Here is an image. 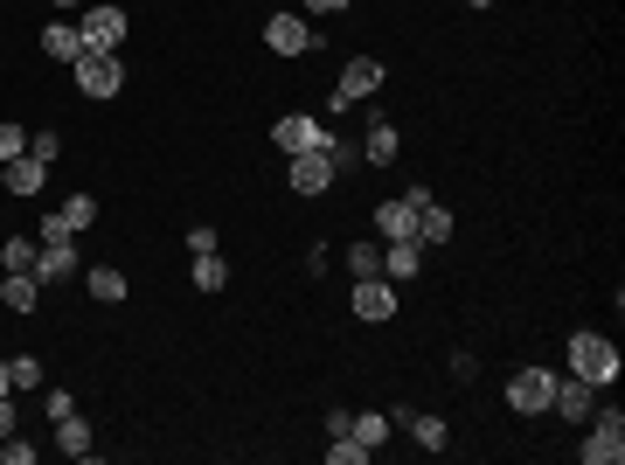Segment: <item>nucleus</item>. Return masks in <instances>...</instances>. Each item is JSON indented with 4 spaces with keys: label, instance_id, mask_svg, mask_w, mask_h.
<instances>
[{
    "label": "nucleus",
    "instance_id": "obj_1",
    "mask_svg": "<svg viewBox=\"0 0 625 465\" xmlns=\"http://www.w3.org/2000/svg\"><path fill=\"white\" fill-rule=\"evenodd\" d=\"M563 355H570V376H577V382H591V389H612V382L625 376V355H618V341H612V333L577 327L570 341H563Z\"/></svg>",
    "mask_w": 625,
    "mask_h": 465
},
{
    "label": "nucleus",
    "instance_id": "obj_2",
    "mask_svg": "<svg viewBox=\"0 0 625 465\" xmlns=\"http://www.w3.org/2000/svg\"><path fill=\"white\" fill-rule=\"evenodd\" d=\"M77 35H84V49L119 56L125 35H132V14L119 8V0H91V8H77Z\"/></svg>",
    "mask_w": 625,
    "mask_h": 465
},
{
    "label": "nucleus",
    "instance_id": "obj_3",
    "mask_svg": "<svg viewBox=\"0 0 625 465\" xmlns=\"http://www.w3.org/2000/svg\"><path fill=\"white\" fill-rule=\"evenodd\" d=\"M383 77H389V70L375 63V56H348V63H340V77H334L327 111H334V119H340V111H354L362 98H375V90H383Z\"/></svg>",
    "mask_w": 625,
    "mask_h": 465
},
{
    "label": "nucleus",
    "instance_id": "obj_4",
    "mask_svg": "<svg viewBox=\"0 0 625 465\" xmlns=\"http://www.w3.org/2000/svg\"><path fill=\"white\" fill-rule=\"evenodd\" d=\"M70 70H77V90H84V98H98V105H111V98L125 90V56H98V49H84Z\"/></svg>",
    "mask_w": 625,
    "mask_h": 465
},
{
    "label": "nucleus",
    "instance_id": "obj_5",
    "mask_svg": "<svg viewBox=\"0 0 625 465\" xmlns=\"http://www.w3.org/2000/svg\"><path fill=\"white\" fill-rule=\"evenodd\" d=\"M584 424H591V438L577 444V458L584 465H618L625 458V417L618 411H591Z\"/></svg>",
    "mask_w": 625,
    "mask_h": 465
},
{
    "label": "nucleus",
    "instance_id": "obj_6",
    "mask_svg": "<svg viewBox=\"0 0 625 465\" xmlns=\"http://www.w3.org/2000/svg\"><path fill=\"white\" fill-rule=\"evenodd\" d=\"M549 396H556V368H515L507 376V411L515 417H542Z\"/></svg>",
    "mask_w": 625,
    "mask_h": 465
},
{
    "label": "nucleus",
    "instance_id": "obj_7",
    "mask_svg": "<svg viewBox=\"0 0 625 465\" xmlns=\"http://www.w3.org/2000/svg\"><path fill=\"white\" fill-rule=\"evenodd\" d=\"M396 306H404V292H396L389 278H354V292H348V313H354V320L389 327V320H396Z\"/></svg>",
    "mask_w": 625,
    "mask_h": 465
},
{
    "label": "nucleus",
    "instance_id": "obj_8",
    "mask_svg": "<svg viewBox=\"0 0 625 465\" xmlns=\"http://www.w3.org/2000/svg\"><path fill=\"white\" fill-rule=\"evenodd\" d=\"M272 139H278V154H320V146H327L334 133H327V125H320L313 119V111H278V125H272Z\"/></svg>",
    "mask_w": 625,
    "mask_h": 465
},
{
    "label": "nucleus",
    "instance_id": "obj_9",
    "mask_svg": "<svg viewBox=\"0 0 625 465\" xmlns=\"http://www.w3.org/2000/svg\"><path fill=\"white\" fill-rule=\"evenodd\" d=\"M35 285H63V278H77L84 271V257H77V236H35Z\"/></svg>",
    "mask_w": 625,
    "mask_h": 465
},
{
    "label": "nucleus",
    "instance_id": "obj_10",
    "mask_svg": "<svg viewBox=\"0 0 625 465\" xmlns=\"http://www.w3.org/2000/svg\"><path fill=\"white\" fill-rule=\"evenodd\" d=\"M264 49L272 56H320V35H313L307 14H272L264 22Z\"/></svg>",
    "mask_w": 625,
    "mask_h": 465
},
{
    "label": "nucleus",
    "instance_id": "obj_11",
    "mask_svg": "<svg viewBox=\"0 0 625 465\" xmlns=\"http://www.w3.org/2000/svg\"><path fill=\"white\" fill-rule=\"evenodd\" d=\"M286 188H292L299 201H313V195H327V188H334V160H327V146H320V154H292Z\"/></svg>",
    "mask_w": 625,
    "mask_h": 465
},
{
    "label": "nucleus",
    "instance_id": "obj_12",
    "mask_svg": "<svg viewBox=\"0 0 625 465\" xmlns=\"http://www.w3.org/2000/svg\"><path fill=\"white\" fill-rule=\"evenodd\" d=\"M375 236H383V244H417V209H410L404 195L375 201Z\"/></svg>",
    "mask_w": 625,
    "mask_h": 465
},
{
    "label": "nucleus",
    "instance_id": "obj_13",
    "mask_svg": "<svg viewBox=\"0 0 625 465\" xmlns=\"http://www.w3.org/2000/svg\"><path fill=\"white\" fill-rule=\"evenodd\" d=\"M549 411H556L563 424H584L598 411V396H591V382H577V376H556V396H549Z\"/></svg>",
    "mask_w": 625,
    "mask_h": 465
},
{
    "label": "nucleus",
    "instance_id": "obj_14",
    "mask_svg": "<svg viewBox=\"0 0 625 465\" xmlns=\"http://www.w3.org/2000/svg\"><path fill=\"white\" fill-rule=\"evenodd\" d=\"M43 181H49V167L43 160H35V154H22V160H8V167H0V188H8V195H43Z\"/></svg>",
    "mask_w": 625,
    "mask_h": 465
},
{
    "label": "nucleus",
    "instance_id": "obj_15",
    "mask_svg": "<svg viewBox=\"0 0 625 465\" xmlns=\"http://www.w3.org/2000/svg\"><path fill=\"white\" fill-rule=\"evenodd\" d=\"M417 244H424V250H445V244H452V209H445L438 195L417 209Z\"/></svg>",
    "mask_w": 625,
    "mask_h": 465
},
{
    "label": "nucleus",
    "instance_id": "obj_16",
    "mask_svg": "<svg viewBox=\"0 0 625 465\" xmlns=\"http://www.w3.org/2000/svg\"><path fill=\"white\" fill-rule=\"evenodd\" d=\"M0 306L28 320V313L43 306V285H35V271H8V278H0Z\"/></svg>",
    "mask_w": 625,
    "mask_h": 465
},
{
    "label": "nucleus",
    "instance_id": "obj_17",
    "mask_svg": "<svg viewBox=\"0 0 625 465\" xmlns=\"http://www.w3.org/2000/svg\"><path fill=\"white\" fill-rule=\"evenodd\" d=\"M404 431L417 438V452H445V444H452V431H445L438 411H404Z\"/></svg>",
    "mask_w": 625,
    "mask_h": 465
},
{
    "label": "nucleus",
    "instance_id": "obj_18",
    "mask_svg": "<svg viewBox=\"0 0 625 465\" xmlns=\"http://www.w3.org/2000/svg\"><path fill=\"white\" fill-rule=\"evenodd\" d=\"M396 154H404V133H396L389 119H375L369 133H362V160H369V167H389Z\"/></svg>",
    "mask_w": 625,
    "mask_h": 465
},
{
    "label": "nucleus",
    "instance_id": "obj_19",
    "mask_svg": "<svg viewBox=\"0 0 625 465\" xmlns=\"http://www.w3.org/2000/svg\"><path fill=\"white\" fill-rule=\"evenodd\" d=\"M56 452H70V458H91L98 452V438H91V424L70 411V417H56Z\"/></svg>",
    "mask_w": 625,
    "mask_h": 465
},
{
    "label": "nucleus",
    "instance_id": "obj_20",
    "mask_svg": "<svg viewBox=\"0 0 625 465\" xmlns=\"http://www.w3.org/2000/svg\"><path fill=\"white\" fill-rule=\"evenodd\" d=\"M417 271H424V244H383V278L389 285H404Z\"/></svg>",
    "mask_w": 625,
    "mask_h": 465
},
{
    "label": "nucleus",
    "instance_id": "obj_21",
    "mask_svg": "<svg viewBox=\"0 0 625 465\" xmlns=\"http://www.w3.org/2000/svg\"><path fill=\"white\" fill-rule=\"evenodd\" d=\"M43 56H56V63H77V56H84L77 22H49V28H43Z\"/></svg>",
    "mask_w": 625,
    "mask_h": 465
},
{
    "label": "nucleus",
    "instance_id": "obj_22",
    "mask_svg": "<svg viewBox=\"0 0 625 465\" xmlns=\"http://www.w3.org/2000/svg\"><path fill=\"white\" fill-rule=\"evenodd\" d=\"M84 285H91V299H98V306H119V299H125V271H119V265H91Z\"/></svg>",
    "mask_w": 625,
    "mask_h": 465
},
{
    "label": "nucleus",
    "instance_id": "obj_23",
    "mask_svg": "<svg viewBox=\"0 0 625 465\" xmlns=\"http://www.w3.org/2000/svg\"><path fill=\"white\" fill-rule=\"evenodd\" d=\"M188 278H195V292H223V285H230V265H223V250H202Z\"/></svg>",
    "mask_w": 625,
    "mask_h": 465
},
{
    "label": "nucleus",
    "instance_id": "obj_24",
    "mask_svg": "<svg viewBox=\"0 0 625 465\" xmlns=\"http://www.w3.org/2000/svg\"><path fill=\"white\" fill-rule=\"evenodd\" d=\"M348 438H354V444H369V452H375V444H389V417H383V411H354Z\"/></svg>",
    "mask_w": 625,
    "mask_h": 465
},
{
    "label": "nucleus",
    "instance_id": "obj_25",
    "mask_svg": "<svg viewBox=\"0 0 625 465\" xmlns=\"http://www.w3.org/2000/svg\"><path fill=\"white\" fill-rule=\"evenodd\" d=\"M56 216H63V230H70V236H84L91 222H98V195H70V201H63Z\"/></svg>",
    "mask_w": 625,
    "mask_h": 465
},
{
    "label": "nucleus",
    "instance_id": "obj_26",
    "mask_svg": "<svg viewBox=\"0 0 625 465\" xmlns=\"http://www.w3.org/2000/svg\"><path fill=\"white\" fill-rule=\"evenodd\" d=\"M35 250H43L35 236H8V244H0V265H8V271H35Z\"/></svg>",
    "mask_w": 625,
    "mask_h": 465
},
{
    "label": "nucleus",
    "instance_id": "obj_27",
    "mask_svg": "<svg viewBox=\"0 0 625 465\" xmlns=\"http://www.w3.org/2000/svg\"><path fill=\"white\" fill-rule=\"evenodd\" d=\"M348 271L354 278H383V244H348Z\"/></svg>",
    "mask_w": 625,
    "mask_h": 465
},
{
    "label": "nucleus",
    "instance_id": "obj_28",
    "mask_svg": "<svg viewBox=\"0 0 625 465\" xmlns=\"http://www.w3.org/2000/svg\"><path fill=\"white\" fill-rule=\"evenodd\" d=\"M8 376H14V389H43V382H49V368L35 362V355H14V362H8Z\"/></svg>",
    "mask_w": 625,
    "mask_h": 465
},
{
    "label": "nucleus",
    "instance_id": "obj_29",
    "mask_svg": "<svg viewBox=\"0 0 625 465\" xmlns=\"http://www.w3.org/2000/svg\"><path fill=\"white\" fill-rule=\"evenodd\" d=\"M22 154H28V125L0 119V167H8V160H22Z\"/></svg>",
    "mask_w": 625,
    "mask_h": 465
},
{
    "label": "nucleus",
    "instance_id": "obj_30",
    "mask_svg": "<svg viewBox=\"0 0 625 465\" xmlns=\"http://www.w3.org/2000/svg\"><path fill=\"white\" fill-rule=\"evenodd\" d=\"M327 458H334V465H369V458H375V452H369V444H354V438H348V431H340V438H334V444H327Z\"/></svg>",
    "mask_w": 625,
    "mask_h": 465
},
{
    "label": "nucleus",
    "instance_id": "obj_31",
    "mask_svg": "<svg viewBox=\"0 0 625 465\" xmlns=\"http://www.w3.org/2000/svg\"><path fill=\"white\" fill-rule=\"evenodd\" d=\"M202 250H223L216 222H188V257H202Z\"/></svg>",
    "mask_w": 625,
    "mask_h": 465
},
{
    "label": "nucleus",
    "instance_id": "obj_32",
    "mask_svg": "<svg viewBox=\"0 0 625 465\" xmlns=\"http://www.w3.org/2000/svg\"><path fill=\"white\" fill-rule=\"evenodd\" d=\"M327 160H334V174H354V167H362V146H348V139H327Z\"/></svg>",
    "mask_w": 625,
    "mask_h": 465
},
{
    "label": "nucleus",
    "instance_id": "obj_33",
    "mask_svg": "<svg viewBox=\"0 0 625 465\" xmlns=\"http://www.w3.org/2000/svg\"><path fill=\"white\" fill-rule=\"evenodd\" d=\"M0 458H8V465H35V444L22 431H8V438H0Z\"/></svg>",
    "mask_w": 625,
    "mask_h": 465
},
{
    "label": "nucleus",
    "instance_id": "obj_34",
    "mask_svg": "<svg viewBox=\"0 0 625 465\" xmlns=\"http://www.w3.org/2000/svg\"><path fill=\"white\" fill-rule=\"evenodd\" d=\"M43 411H49V424H56V417L77 411V396H70V389H49V382H43Z\"/></svg>",
    "mask_w": 625,
    "mask_h": 465
},
{
    "label": "nucleus",
    "instance_id": "obj_35",
    "mask_svg": "<svg viewBox=\"0 0 625 465\" xmlns=\"http://www.w3.org/2000/svg\"><path fill=\"white\" fill-rule=\"evenodd\" d=\"M28 154H35V160H43V167H49L56 154H63V139H56V133H28Z\"/></svg>",
    "mask_w": 625,
    "mask_h": 465
},
{
    "label": "nucleus",
    "instance_id": "obj_36",
    "mask_svg": "<svg viewBox=\"0 0 625 465\" xmlns=\"http://www.w3.org/2000/svg\"><path fill=\"white\" fill-rule=\"evenodd\" d=\"M8 431H22V417H14V396H0V438Z\"/></svg>",
    "mask_w": 625,
    "mask_h": 465
},
{
    "label": "nucleus",
    "instance_id": "obj_37",
    "mask_svg": "<svg viewBox=\"0 0 625 465\" xmlns=\"http://www.w3.org/2000/svg\"><path fill=\"white\" fill-rule=\"evenodd\" d=\"M307 14H340V0H307Z\"/></svg>",
    "mask_w": 625,
    "mask_h": 465
},
{
    "label": "nucleus",
    "instance_id": "obj_38",
    "mask_svg": "<svg viewBox=\"0 0 625 465\" xmlns=\"http://www.w3.org/2000/svg\"><path fill=\"white\" fill-rule=\"evenodd\" d=\"M0 396H14V376H8V362H0Z\"/></svg>",
    "mask_w": 625,
    "mask_h": 465
},
{
    "label": "nucleus",
    "instance_id": "obj_39",
    "mask_svg": "<svg viewBox=\"0 0 625 465\" xmlns=\"http://www.w3.org/2000/svg\"><path fill=\"white\" fill-rule=\"evenodd\" d=\"M56 8H63V14H70V8H91V0H56Z\"/></svg>",
    "mask_w": 625,
    "mask_h": 465
},
{
    "label": "nucleus",
    "instance_id": "obj_40",
    "mask_svg": "<svg viewBox=\"0 0 625 465\" xmlns=\"http://www.w3.org/2000/svg\"><path fill=\"white\" fill-rule=\"evenodd\" d=\"M466 8H480V14H486V8H494V0H466Z\"/></svg>",
    "mask_w": 625,
    "mask_h": 465
},
{
    "label": "nucleus",
    "instance_id": "obj_41",
    "mask_svg": "<svg viewBox=\"0 0 625 465\" xmlns=\"http://www.w3.org/2000/svg\"><path fill=\"white\" fill-rule=\"evenodd\" d=\"M340 8H362V0H340Z\"/></svg>",
    "mask_w": 625,
    "mask_h": 465
}]
</instances>
